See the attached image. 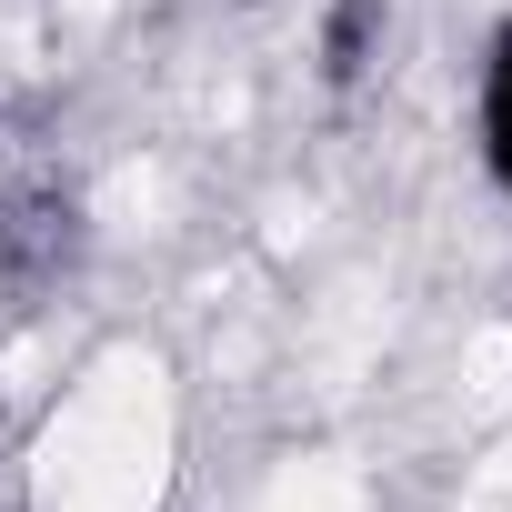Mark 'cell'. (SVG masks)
<instances>
[{"instance_id": "6da1fadb", "label": "cell", "mask_w": 512, "mask_h": 512, "mask_svg": "<svg viewBox=\"0 0 512 512\" xmlns=\"http://www.w3.org/2000/svg\"><path fill=\"white\" fill-rule=\"evenodd\" d=\"M472 131H482V171H492V191L512 201V21L482 41V71H472Z\"/></svg>"}, {"instance_id": "7a4b0ae2", "label": "cell", "mask_w": 512, "mask_h": 512, "mask_svg": "<svg viewBox=\"0 0 512 512\" xmlns=\"http://www.w3.org/2000/svg\"><path fill=\"white\" fill-rule=\"evenodd\" d=\"M382 31H392V0H322V31H312V61H322V81H362L372 61H382Z\"/></svg>"}, {"instance_id": "3957f363", "label": "cell", "mask_w": 512, "mask_h": 512, "mask_svg": "<svg viewBox=\"0 0 512 512\" xmlns=\"http://www.w3.org/2000/svg\"><path fill=\"white\" fill-rule=\"evenodd\" d=\"M0 251H11L31 282H61V272L81 262V211H71V201H31V211L0 221Z\"/></svg>"}]
</instances>
